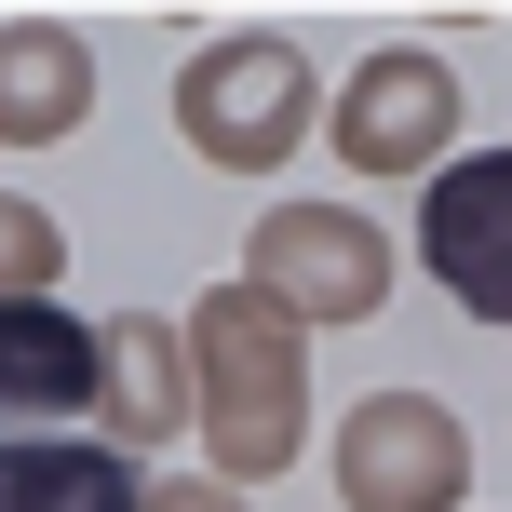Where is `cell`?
Masks as SVG:
<instances>
[{
    "instance_id": "5",
    "label": "cell",
    "mask_w": 512,
    "mask_h": 512,
    "mask_svg": "<svg viewBox=\"0 0 512 512\" xmlns=\"http://www.w3.org/2000/svg\"><path fill=\"white\" fill-rule=\"evenodd\" d=\"M418 256L472 324H512V162H445L418 203Z\"/></svg>"
},
{
    "instance_id": "2",
    "label": "cell",
    "mask_w": 512,
    "mask_h": 512,
    "mask_svg": "<svg viewBox=\"0 0 512 512\" xmlns=\"http://www.w3.org/2000/svg\"><path fill=\"white\" fill-rule=\"evenodd\" d=\"M176 122H189V149L203 162H283L310 135V54L297 41H216V54H189V81H176Z\"/></svg>"
},
{
    "instance_id": "6",
    "label": "cell",
    "mask_w": 512,
    "mask_h": 512,
    "mask_svg": "<svg viewBox=\"0 0 512 512\" xmlns=\"http://www.w3.org/2000/svg\"><path fill=\"white\" fill-rule=\"evenodd\" d=\"M459 135V68L445 54H364V81H351V108H337V149L364 162V176H405V162H459L445 149Z\"/></svg>"
},
{
    "instance_id": "3",
    "label": "cell",
    "mask_w": 512,
    "mask_h": 512,
    "mask_svg": "<svg viewBox=\"0 0 512 512\" xmlns=\"http://www.w3.org/2000/svg\"><path fill=\"white\" fill-rule=\"evenodd\" d=\"M378 283H391V243L364 230V216H337V203H283L270 230H256V297L283 310V324H364L378 310Z\"/></svg>"
},
{
    "instance_id": "1",
    "label": "cell",
    "mask_w": 512,
    "mask_h": 512,
    "mask_svg": "<svg viewBox=\"0 0 512 512\" xmlns=\"http://www.w3.org/2000/svg\"><path fill=\"white\" fill-rule=\"evenodd\" d=\"M189 351H203V418H216V472L230 486H256V472H283L297 459V418H310V391H297V324H283L256 283H230V297L189 324Z\"/></svg>"
},
{
    "instance_id": "4",
    "label": "cell",
    "mask_w": 512,
    "mask_h": 512,
    "mask_svg": "<svg viewBox=\"0 0 512 512\" xmlns=\"http://www.w3.org/2000/svg\"><path fill=\"white\" fill-rule=\"evenodd\" d=\"M337 499L351 512H445L459 499V418L418 405V391H378L337 432Z\"/></svg>"
},
{
    "instance_id": "11",
    "label": "cell",
    "mask_w": 512,
    "mask_h": 512,
    "mask_svg": "<svg viewBox=\"0 0 512 512\" xmlns=\"http://www.w3.org/2000/svg\"><path fill=\"white\" fill-rule=\"evenodd\" d=\"M54 270H68V243H54V216H27V203H0V297H41Z\"/></svg>"
},
{
    "instance_id": "8",
    "label": "cell",
    "mask_w": 512,
    "mask_h": 512,
    "mask_svg": "<svg viewBox=\"0 0 512 512\" xmlns=\"http://www.w3.org/2000/svg\"><path fill=\"white\" fill-rule=\"evenodd\" d=\"M0 512H149L122 445H81V432H14L0 445Z\"/></svg>"
},
{
    "instance_id": "12",
    "label": "cell",
    "mask_w": 512,
    "mask_h": 512,
    "mask_svg": "<svg viewBox=\"0 0 512 512\" xmlns=\"http://www.w3.org/2000/svg\"><path fill=\"white\" fill-rule=\"evenodd\" d=\"M149 512H243L230 486H149Z\"/></svg>"
},
{
    "instance_id": "9",
    "label": "cell",
    "mask_w": 512,
    "mask_h": 512,
    "mask_svg": "<svg viewBox=\"0 0 512 512\" xmlns=\"http://www.w3.org/2000/svg\"><path fill=\"white\" fill-rule=\"evenodd\" d=\"M81 108H95V68L68 27H0V135H68Z\"/></svg>"
},
{
    "instance_id": "10",
    "label": "cell",
    "mask_w": 512,
    "mask_h": 512,
    "mask_svg": "<svg viewBox=\"0 0 512 512\" xmlns=\"http://www.w3.org/2000/svg\"><path fill=\"white\" fill-rule=\"evenodd\" d=\"M95 351H108V418H122V445H162V432H176V418H189V378H176V337H162V324H108Z\"/></svg>"
},
{
    "instance_id": "7",
    "label": "cell",
    "mask_w": 512,
    "mask_h": 512,
    "mask_svg": "<svg viewBox=\"0 0 512 512\" xmlns=\"http://www.w3.org/2000/svg\"><path fill=\"white\" fill-rule=\"evenodd\" d=\"M81 405H108L95 324H68L54 297H0V418L54 432V418H81Z\"/></svg>"
}]
</instances>
